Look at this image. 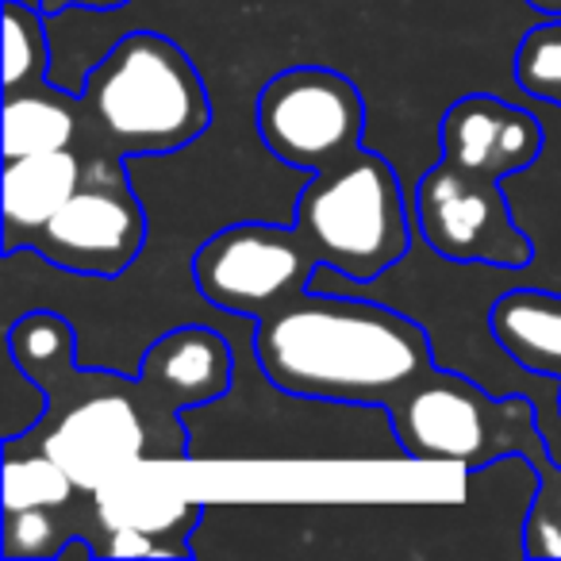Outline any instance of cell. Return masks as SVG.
I'll return each mask as SVG.
<instances>
[{
	"instance_id": "18",
	"label": "cell",
	"mask_w": 561,
	"mask_h": 561,
	"mask_svg": "<svg viewBox=\"0 0 561 561\" xmlns=\"http://www.w3.org/2000/svg\"><path fill=\"white\" fill-rule=\"evenodd\" d=\"M515 85L542 101L546 108H561V20H546L523 35L515 50Z\"/></svg>"
},
{
	"instance_id": "24",
	"label": "cell",
	"mask_w": 561,
	"mask_h": 561,
	"mask_svg": "<svg viewBox=\"0 0 561 561\" xmlns=\"http://www.w3.org/2000/svg\"><path fill=\"white\" fill-rule=\"evenodd\" d=\"M24 4H35V9H39V4H43V0H24Z\"/></svg>"
},
{
	"instance_id": "21",
	"label": "cell",
	"mask_w": 561,
	"mask_h": 561,
	"mask_svg": "<svg viewBox=\"0 0 561 561\" xmlns=\"http://www.w3.org/2000/svg\"><path fill=\"white\" fill-rule=\"evenodd\" d=\"M538 473V496L523 527V550L530 558H561V466L546 461Z\"/></svg>"
},
{
	"instance_id": "4",
	"label": "cell",
	"mask_w": 561,
	"mask_h": 561,
	"mask_svg": "<svg viewBox=\"0 0 561 561\" xmlns=\"http://www.w3.org/2000/svg\"><path fill=\"white\" fill-rule=\"evenodd\" d=\"M293 227L323 265L354 285L397 270L415 239V216L397 170L377 150L362 147L331 170L312 173L293 211Z\"/></svg>"
},
{
	"instance_id": "12",
	"label": "cell",
	"mask_w": 561,
	"mask_h": 561,
	"mask_svg": "<svg viewBox=\"0 0 561 561\" xmlns=\"http://www.w3.org/2000/svg\"><path fill=\"white\" fill-rule=\"evenodd\" d=\"M89 165L78 150H50V154L4 158V257L27 247L43 224H50L58 208L70 201L85 181Z\"/></svg>"
},
{
	"instance_id": "7",
	"label": "cell",
	"mask_w": 561,
	"mask_h": 561,
	"mask_svg": "<svg viewBox=\"0 0 561 561\" xmlns=\"http://www.w3.org/2000/svg\"><path fill=\"white\" fill-rule=\"evenodd\" d=\"M412 216L423 247L450 265L523 270L535 257V242L512 216L504 181L473 178L446 158L420 178Z\"/></svg>"
},
{
	"instance_id": "14",
	"label": "cell",
	"mask_w": 561,
	"mask_h": 561,
	"mask_svg": "<svg viewBox=\"0 0 561 561\" xmlns=\"http://www.w3.org/2000/svg\"><path fill=\"white\" fill-rule=\"evenodd\" d=\"M78 124V93H62L55 81L43 89L4 93V158L50 154V150L73 147Z\"/></svg>"
},
{
	"instance_id": "23",
	"label": "cell",
	"mask_w": 561,
	"mask_h": 561,
	"mask_svg": "<svg viewBox=\"0 0 561 561\" xmlns=\"http://www.w3.org/2000/svg\"><path fill=\"white\" fill-rule=\"evenodd\" d=\"M527 9L542 20H561V0H527Z\"/></svg>"
},
{
	"instance_id": "6",
	"label": "cell",
	"mask_w": 561,
	"mask_h": 561,
	"mask_svg": "<svg viewBox=\"0 0 561 561\" xmlns=\"http://www.w3.org/2000/svg\"><path fill=\"white\" fill-rule=\"evenodd\" d=\"M320 254L297 227L231 224L201 242L193 254V280L211 308L239 320H262L285 300L312 289Z\"/></svg>"
},
{
	"instance_id": "17",
	"label": "cell",
	"mask_w": 561,
	"mask_h": 561,
	"mask_svg": "<svg viewBox=\"0 0 561 561\" xmlns=\"http://www.w3.org/2000/svg\"><path fill=\"white\" fill-rule=\"evenodd\" d=\"M78 492L81 484L43 446L20 454V443H4V507H66Z\"/></svg>"
},
{
	"instance_id": "20",
	"label": "cell",
	"mask_w": 561,
	"mask_h": 561,
	"mask_svg": "<svg viewBox=\"0 0 561 561\" xmlns=\"http://www.w3.org/2000/svg\"><path fill=\"white\" fill-rule=\"evenodd\" d=\"M9 354V377L0 385V408H4V443H20L27 438L32 431H39V423L47 420V412L55 408L50 400V389L43 381H35L16 358L12 351L4 346Z\"/></svg>"
},
{
	"instance_id": "22",
	"label": "cell",
	"mask_w": 561,
	"mask_h": 561,
	"mask_svg": "<svg viewBox=\"0 0 561 561\" xmlns=\"http://www.w3.org/2000/svg\"><path fill=\"white\" fill-rule=\"evenodd\" d=\"M131 4V0H43L39 9L47 16H58V12H70V9H85V12H116Z\"/></svg>"
},
{
	"instance_id": "15",
	"label": "cell",
	"mask_w": 561,
	"mask_h": 561,
	"mask_svg": "<svg viewBox=\"0 0 561 561\" xmlns=\"http://www.w3.org/2000/svg\"><path fill=\"white\" fill-rule=\"evenodd\" d=\"M50 85V39L47 12L4 0V93Z\"/></svg>"
},
{
	"instance_id": "16",
	"label": "cell",
	"mask_w": 561,
	"mask_h": 561,
	"mask_svg": "<svg viewBox=\"0 0 561 561\" xmlns=\"http://www.w3.org/2000/svg\"><path fill=\"white\" fill-rule=\"evenodd\" d=\"M4 346L43 385H50V377H62L78 369V339H73V328L58 312L20 316L9 328Z\"/></svg>"
},
{
	"instance_id": "10",
	"label": "cell",
	"mask_w": 561,
	"mask_h": 561,
	"mask_svg": "<svg viewBox=\"0 0 561 561\" xmlns=\"http://www.w3.org/2000/svg\"><path fill=\"white\" fill-rule=\"evenodd\" d=\"M234 377V354L227 339L211 328H173L162 339L147 346L135 374V392H139L147 415L165 420L181 431L188 408L216 404L227 397Z\"/></svg>"
},
{
	"instance_id": "5",
	"label": "cell",
	"mask_w": 561,
	"mask_h": 561,
	"mask_svg": "<svg viewBox=\"0 0 561 561\" xmlns=\"http://www.w3.org/2000/svg\"><path fill=\"white\" fill-rule=\"evenodd\" d=\"M366 101L346 73L293 66L273 73L257 93V135L289 170L323 173L362 147Z\"/></svg>"
},
{
	"instance_id": "1",
	"label": "cell",
	"mask_w": 561,
	"mask_h": 561,
	"mask_svg": "<svg viewBox=\"0 0 561 561\" xmlns=\"http://www.w3.org/2000/svg\"><path fill=\"white\" fill-rule=\"evenodd\" d=\"M254 358L273 389L354 408H389L435 369L412 316L339 289H305L254 320Z\"/></svg>"
},
{
	"instance_id": "2",
	"label": "cell",
	"mask_w": 561,
	"mask_h": 561,
	"mask_svg": "<svg viewBox=\"0 0 561 561\" xmlns=\"http://www.w3.org/2000/svg\"><path fill=\"white\" fill-rule=\"evenodd\" d=\"M78 108L89 131L116 158L173 154L211 124L201 70L158 32H131L112 43L78 89Z\"/></svg>"
},
{
	"instance_id": "19",
	"label": "cell",
	"mask_w": 561,
	"mask_h": 561,
	"mask_svg": "<svg viewBox=\"0 0 561 561\" xmlns=\"http://www.w3.org/2000/svg\"><path fill=\"white\" fill-rule=\"evenodd\" d=\"M62 530L58 507H4V558H62Z\"/></svg>"
},
{
	"instance_id": "11",
	"label": "cell",
	"mask_w": 561,
	"mask_h": 561,
	"mask_svg": "<svg viewBox=\"0 0 561 561\" xmlns=\"http://www.w3.org/2000/svg\"><path fill=\"white\" fill-rule=\"evenodd\" d=\"M443 158L473 178L507 181L542 158L546 131L530 108L492 93H469L446 108L438 124Z\"/></svg>"
},
{
	"instance_id": "8",
	"label": "cell",
	"mask_w": 561,
	"mask_h": 561,
	"mask_svg": "<svg viewBox=\"0 0 561 561\" xmlns=\"http://www.w3.org/2000/svg\"><path fill=\"white\" fill-rule=\"evenodd\" d=\"M147 242V211L135 196L127 170L116 154L96 158L81 188L27 239V250L43 254L66 273L112 280L131 270Z\"/></svg>"
},
{
	"instance_id": "3",
	"label": "cell",
	"mask_w": 561,
	"mask_h": 561,
	"mask_svg": "<svg viewBox=\"0 0 561 561\" xmlns=\"http://www.w3.org/2000/svg\"><path fill=\"white\" fill-rule=\"evenodd\" d=\"M400 454L415 461H446L466 473L504 458L546 466V435L535 397H492L473 377L435 366L389 408Z\"/></svg>"
},
{
	"instance_id": "9",
	"label": "cell",
	"mask_w": 561,
	"mask_h": 561,
	"mask_svg": "<svg viewBox=\"0 0 561 561\" xmlns=\"http://www.w3.org/2000/svg\"><path fill=\"white\" fill-rule=\"evenodd\" d=\"M39 446L81 484V492H101L124 481L150 458V420L135 381L104 374L101 392L93 389L73 400Z\"/></svg>"
},
{
	"instance_id": "13",
	"label": "cell",
	"mask_w": 561,
	"mask_h": 561,
	"mask_svg": "<svg viewBox=\"0 0 561 561\" xmlns=\"http://www.w3.org/2000/svg\"><path fill=\"white\" fill-rule=\"evenodd\" d=\"M489 331L519 369L561 381V293L504 289L489 308Z\"/></svg>"
}]
</instances>
